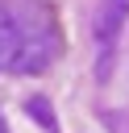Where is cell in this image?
<instances>
[{
	"label": "cell",
	"mask_w": 129,
	"mask_h": 133,
	"mask_svg": "<svg viewBox=\"0 0 129 133\" xmlns=\"http://www.w3.org/2000/svg\"><path fill=\"white\" fill-rule=\"evenodd\" d=\"M125 17H129V0H104V4H100V12H96V42H100L104 50H108L112 37L121 33Z\"/></svg>",
	"instance_id": "7a4b0ae2"
},
{
	"label": "cell",
	"mask_w": 129,
	"mask_h": 133,
	"mask_svg": "<svg viewBox=\"0 0 129 133\" xmlns=\"http://www.w3.org/2000/svg\"><path fill=\"white\" fill-rule=\"evenodd\" d=\"M58 54L54 25L33 8L0 4V71L8 75H42Z\"/></svg>",
	"instance_id": "6da1fadb"
},
{
	"label": "cell",
	"mask_w": 129,
	"mask_h": 133,
	"mask_svg": "<svg viewBox=\"0 0 129 133\" xmlns=\"http://www.w3.org/2000/svg\"><path fill=\"white\" fill-rule=\"evenodd\" d=\"M25 112H29L46 133H58V116H54V108H50L46 96H29V100H25Z\"/></svg>",
	"instance_id": "3957f363"
},
{
	"label": "cell",
	"mask_w": 129,
	"mask_h": 133,
	"mask_svg": "<svg viewBox=\"0 0 129 133\" xmlns=\"http://www.w3.org/2000/svg\"><path fill=\"white\" fill-rule=\"evenodd\" d=\"M0 133H8V125H4V116H0Z\"/></svg>",
	"instance_id": "5b68a950"
},
{
	"label": "cell",
	"mask_w": 129,
	"mask_h": 133,
	"mask_svg": "<svg viewBox=\"0 0 129 133\" xmlns=\"http://www.w3.org/2000/svg\"><path fill=\"white\" fill-rule=\"evenodd\" d=\"M100 121H104L112 133H129V112H104Z\"/></svg>",
	"instance_id": "277c9868"
}]
</instances>
